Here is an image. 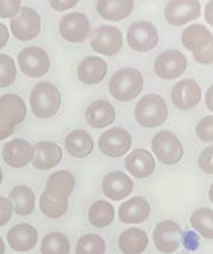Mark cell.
<instances>
[{
	"label": "cell",
	"mask_w": 213,
	"mask_h": 254,
	"mask_svg": "<svg viewBox=\"0 0 213 254\" xmlns=\"http://www.w3.org/2000/svg\"><path fill=\"white\" fill-rule=\"evenodd\" d=\"M181 41L185 48L194 53L195 61L201 64H211L213 62V39L206 26L191 25L184 30Z\"/></svg>",
	"instance_id": "obj_1"
},
{
	"label": "cell",
	"mask_w": 213,
	"mask_h": 254,
	"mask_svg": "<svg viewBox=\"0 0 213 254\" xmlns=\"http://www.w3.org/2000/svg\"><path fill=\"white\" fill-rule=\"evenodd\" d=\"M62 103L59 90L50 82H41L34 86L30 95L31 110L39 119H50L58 113Z\"/></svg>",
	"instance_id": "obj_2"
},
{
	"label": "cell",
	"mask_w": 213,
	"mask_h": 254,
	"mask_svg": "<svg viewBox=\"0 0 213 254\" xmlns=\"http://www.w3.org/2000/svg\"><path fill=\"white\" fill-rule=\"evenodd\" d=\"M168 114L165 100L158 94H148L143 96L134 109V118L137 123L148 128L163 125L168 118Z\"/></svg>",
	"instance_id": "obj_3"
},
{
	"label": "cell",
	"mask_w": 213,
	"mask_h": 254,
	"mask_svg": "<svg viewBox=\"0 0 213 254\" xmlns=\"http://www.w3.org/2000/svg\"><path fill=\"white\" fill-rule=\"evenodd\" d=\"M108 90L116 100H133L143 90V77L136 68H123L112 75Z\"/></svg>",
	"instance_id": "obj_4"
},
{
	"label": "cell",
	"mask_w": 213,
	"mask_h": 254,
	"mask_svg": "<svg viewBox=\"0 0 213 254\" xmlns=\"http://www.w3.org/2000/svg\"><path fill=\"white\" fill-rule=\"evenodd\" d=\"M26 105L21 96L5 94L0 98V141L14 133L15 126L26 118Z\"/></svg>",
	"instance_id": "obj_5"
},
{
	"label": "cell",
	"mask_w": 213,
	"mask_h": 254,
	"mask_svg": "<svg viewBox=\"0 0 213 254\" xmlns=\"http://www.w3.org/2000/svg\"><path fill=\"white\" fill-rule=\"evenodd\" d=\"M152 148L159 162L172 166L181 161L184 148L177 137L169 131H160L153 137Z\"/></svg>",
	"instance_id": "obj_6"
},
{
	"label": "cell",
	"mask_w": 213,
	"mask_h": 254,
	"mask_svg": "<svg viewBox=\"0 0 213 254\" xmlns=\"http://www.w3.org/2000/svg\"><path fill=\"white\" fill-rule=\"evenodd\" d=\"M11 32L20 41H30L39 36L41 31V17L39 12L30 6L20 9L19 14L10 21Z\"/></svg>",
	"instance_id": "obj_7"
},
{
	"label": "cell",
	"mask_w": 213,
	"mask_h": 254,
	"mask_svg": "<svg viewBox=\"0 0 213 254\" xmlns=\"http://www.w3.org/2000/svg\"><path fill=\"white\" fill-rule=\"evenodd\" d=\"M17 62L21 72L32 78L43 77L51 65L47 52L37 46L24 48L17 56Z\"/></svg>",
	"instance_id": "obj_8"
},
{
	"label": "cell",
	"mask_w": 213,
	"mask_h": 254,
	"mask_svg": "<svg viewBox=\"0 0 213 254\" xmlns=\"http://www.w3.org/2000/svg\"><path fill=\"white\" fill-rule=\"evenodd\" d=\"M132 146V137L127 129L113 127L99 138V148L105 156L117 158L125 156Z\"/></svg>",
	"instance_id": "obj_9"
},
{
	"label": "cell",
	"mask_w": 213,
	"mask_h": 254,
	"mask_svg": "<svg viewBox=\"0 0 213 254\" xmlns=\"http://www.w3.org/2000/svg\"><path fill=\"white\" fill-rule=\"evenodd\" d=\"M129 47L138 52L153 50L159 41V35L156 26L149 21H136L129 26L127 31Z\"/></svg>",
	"instance_id": "obj_10"
},
{
	"label": "cell",
	"mask_w": 213,
	"mask_h": 254,
	"mask_svg": "<svg viewBox=\"0 0 213 254\" xmlns=\"http://www.w3.org/2000/svg\"><path fill=\"white\" fill-rule=\"evenodd\" d=\"M122 34L115 26H104L94 30L91 35V47L104 56H115L122 48Z\"/></svg>",
	"instance_id": "obj_11"
},
{
	"label": "cell",
	"mask_w": 213,
	"mask_h": 254,
	"mask_svg": "<svg viewBox=\"0 0 213 254\" xmlns=\"http://www.w3.org/2000/svg\"><path fill=\"white\" fill-rule=\"evenodd\" d=\"M181 227L174 221H163L156 226L153 231V240L157 250L161 253H174L182 242Z\"/></svg>",
	"instance_id": "obj_12"
},
{
	"label": "cell",
	"mask_w": 213,
	"mask_h": 254,
	"mask_svg": "<svg viewBox=\"0 0 213 254\" xmlns=\"http://www.w3.org/2000/svg\"><path fill=\"white\" fill-rule=\"evenodd\" d=\"M186 67V57L177 50L165 51L154 62V72L161 79H176L184 74Z\"/></svg>",
	"instance_id": "obj_13"
},
{
	"label": "cell",
	"mask_w": 213,
	"mask_h": 254,
	"mask_svg": "<svg viewBox=\"0 0 213 254\" xmlns=\"http://www.w3.org/2000/svg\"><path fill=\"white\" fill-rule=\"evenodd\" d=\"M164 14L168 24L172 26H181L200 17L201 5L196 0H175L166 4Z\"/></svg>",
	"instance_id": "obj_14"
},
{
	"label": "cell",
	"mask_w": 213,
	"mask_h": 254,
	"mask_svg": "<svg viewBox=\"0 0 213 254\" xmlns=\"http://www.w3.org/2000/svg\"><path fill=\"white\" fill-rule=\"evenodd\" d=\"M90 21L82 12H72L62 17L59 22V32L64 40L69 42H83L90 35Z\"/></svg>",
	"instance_id": "obj_15"
},
{
	"label": "cell",
	"mask_w": 213,
	"mask_h": 254,
	"mask_svg": "<svg viewBox=\"0 0 213 254\" xmlns=\"http://www.w3.org/2000/svg\"><path fill=\"white\" fill-rule=\"evenodd\" d=\"M35 157L34 146L22 138H15L4 144L2 158L11 168H24Z\"/></svg>",
	"instance_id": "obj_16"
},
{
	"label": "cell",
	"mask_w": 213,
	"mask_h": 254,
	"mask_svg": "<svg viewBox=\"0 0 213 254\" xmlns=\"http://www.w3.org/2000/svg\"><path fill=\"white\" fill-rule=\"evenodd\" d=\"M201 88L192 79L180 80L174 85L171 91L172 103L180 110L194 109L201 100Z\"/></svg>",
	"instance_id": "obj_17"
},
{
	"label": "cell",
	"mask_w": 213,
	"mask_h": 254,
	"mask_svg": "<svg viewBox=\"0 0 213 254\" xmlns=\"http://www.w3.org/2000/svg\"><path fill=\"white\" fill-rule=\"evenodd\" d=\"M134 184L131 178L123 172H111L104 178L103 191L105 196L113 201H120L129 196L133 191Z\"/></svg>",
	"instance_id": "obj_18"
},
{
	"label": "cell",
	"mask_w": 213,
	"mask_h": 254,
	"mask_svg": "<svg viewBox=\"0 0 213 254\" xmlns=\"http://www.w3.org/2000/svg\"><path fill=\"white\" fill-rule=\"evenodd\" d=\"M75 187V178L68 170H58L50 175L45 192L54 200H68Z\"/></svg>",
	"instance_id": "obj_19"
},
{
	"label": "cell",
	"mask_w": 213,
	"mask_h": 254,
	"mask_svg": "<svg viewBox=\"0 0 213 254\" xmlns=\"http://www.w3.org/2000/svg\"><path fill=\"white\" fill-rule=\"evenodd\" d=\"M39 233L29 223H19L7 232V243L16 252H29L36 246Z\"/></svg>",
	"instance_id": "obj_20"
},
{
	"label": "cell",
	"mask_w": 213,
	"mask_h": 254,
	"mask_svg": "<svg viewBox=\"0 0 213 254\" xmlns=\"http://www.w3.org/2000/svg\"><path fill=\"white\" fill-rule=\"evenodd\" d=\"M125 167L129 174L138 179H144L153 174L156 169V159L147 149L138 148L126 157Z\"/></svg>",
	"instance_id": "obj_21"
},
{
	"label": "cell",
	"mask_w": 213,
	"mask_h": 254,
	"mask_svg": "<svg viewBox=\"0 0 213 254\" xmlns=\"http://www.w3.org/2000/svg\"><path fill=\"white\" fill-rule=\"evenodd\" d=\"M32 166L40 170H48L58 166L63 158L62 148L54 142L43 141L35 144Z\"/></svg>",
	"instance_id": "obj_22"
},
{
	"label": "cell",
	"mask_w": 213,
	"mask_h": 254,
	"mask_svg": "<svg viewBox=\"0 0 213 254\" xmlns=\"http://www.w3.org/2000/svg\"><path fill=\"white\" fill-rule=\"evenodd\" d=\"M116 119V110L112 104L106 100H95L88 106L85 120L94 128L110 126Z\"/></svg>",
	"instance_id": "obj_23"
},
{
	"label": "cell",
	"mask_w": 213,
	"mask_h": 254,
	"mask_svg": "<svg viewBox=\"0 0 213 254\" xmlns=\"http://www.w3.org/2000/svg\"><path fill=\"white\" fill-rule=\"evenodd\" d=\"M151 215V205L144 197L134 196L118 209V217L123 223H142Z\"/></svg>",
	"instance_id": "obj_24"
},
{
	"label": "cell",
	"mask_w": 213,
	"mask_h": 254,
	"mask_svg": "<svg viewBox=\"0 0 213 254\" xmlns=\"http://www.w3.org/2000/svg\"><path fill=\"white\" fill-rule=\"evenodd\" d=\"M107 73V64L100 57H86L78 65L77 74L80 82L84 84H98L104 80Z\"/></svg>",
	"instance_id": "obj_25"
},
{
	"label": "cell",
	"mask_w": 213,
	"mask_h": 254,
	"mask_svg": "<svg viewBox=\"0 0 213 254\" xmlns=\"http://www.w3.org/2000/svg\"><path fill=\"white\" fill-rule=\"evenodd\" d=\"M148 246V235L138 227L123 231L118 237V248L123 254H142Z\"/></svg>",
	"instance_id": "obj_26"
},
{
	"label": "cell",
	"mask_w": 213,
	"mask_h": 254,
	"mask_svg": "<svg viewBox=\"0 0 213 254\" xmlns=\"http://www.w3.org/2000/svg\"><path fill=\"white\" fill-rule=\"evenodd\" d=\"M134 7V1L132 0H101L96 4L99 15L103 19L110 20V21H120L126 19L132 14Z\"/></svg>",
	"instance_id": "obj_27"
},
{
	"label": "cell",
	"mask_w": 213,
	"mask_h": 254,
	"mask_svg": "<svg viewBox=\"0 0 213 254\" xmlns=\"http://www.w3.org/2000/svg\"><path fill=\"white\" fill-rule=\"evenodd\" d=\"M65 148L72 157L85 158L94 151V139L84 129H74L65 138Z\"/></svg>",
	"instance_id": "obj_28"
},
{
	"label": "cell",
	"mask_w": 213,
	"mask_h": 254,
	"mask_svg": "<svg viewBox=\"0 0 213 254\" xmlns=\"http://www.w3.org/2000/svg\"><path fill=\"white\" fill-rule=\"evenodd\" d=\"M9 199L12 204V209L20 216L31 215L35 210L34 190L26 185H17L10 191Z\"/></svg>",
	"instance_id": "obj_29"
},
{
	"label": "cell",
	"mask_w": 213,
	"mask_h": 254,
	"mask_svg": "<svg viewBox=\"0 0 213 254\" xmlns=\"http://www.w3.org/2000/svg\"><path fill=\"white\" fill-rule=\"evenodd\" d=\"M115 218V209L105 200H98L89 209V221L94 227L104 228L110 226Z\"/></svg>",
	"instance_id": "obj_30"
},
{
	"label": "cell",
	"mask_w": 213,
	"mask_h": 254,
	"mask_svg": "<svg viewBox=\"0 0 213 254\" xmlns=\"http://www.w3.org/2000/svg\"><path fill=\"white\" fill-rule=\"evenodd\" d=\"M70 245L68 238L60 232H51L42 240V254H69Z\"/></svg>",
	"instance_id": "obj_31"
},
{
	"label": "cell",
	"mask_w": 213,
	"mask_h": 254,
	"mask_svg": "<svg viewBox=\"0 0 213 254\" xmlns=\"http://www.w3.org/2000/svg\"><path fill=\"white\" fill-rule=\"evenodd\" d=\"M190 223L204 237L213 238V210L210 207H201L196 210L190 217Z\"/></svg>",
	"instance_id": "obj_32"
},
{
	"label": "cell",
	"mask_w": 213,
	"mask_h": 254,
	"mask_svg": "<svg viewBox=\"0 0 213 254\" xmlns=\"http://www.w3.org/2000/svg\"><path fill=\"white\" fill-rule=\"evenodd\" d=\"M106 245L99 235H84L78 240L75 253L77 254H105Z\"/></svg>",
	"instance_id": "obj_33"
},
{
	"label": "cell",
	"mask_w": 213,
	"mask_h": 254,
	"mask_svg": "<svg viewBox=\"0 0 213 254\" xmlns=\"http://www.w3.org/2000/svg\"><path fill=\"white\" fill-rule=\"evenodd\" d=\"M69 202L68 200H54L48 196L45 191L40 197V209L42 213L50 218H59L67 212Z\"/></svg>",
	"instance_id": "obj_34"
},
{
	"label": "cell",
	"mask_w": 213,
	"mask_h": 254,
	"mask_svg": "<svg viewBox=\"0 0 213 254\" xmlns=\"http://www.w3.org/2000/svg\"><path fill=\"white\" fill-rule=\"evenodd\" d=\"M16 67L10 56L0 55V88H6L15 82Z\"/></svg>",
	"instance_id": "obj_35"
},
{
	"label": "cell",
	"mask_w": 213,
	"mask_h": 254,
	"mask_svg": "<svg viewBox=\"0 0 213 254\" xmlns=\"http://www.w3.org/2000/svg\"><path fill=\"white\" fill-rule=\"evenodd\" d=\"M196 133L204 142L213 141V116H206L201 119L196 126Z\"/></svg>",
	"instance_id": "obj_36"
},
{
	"label": "cell",
	"mask_w": 213,
	"mask_h": 254,
	"mask_svg": "<svg viewBox=\"0 0 213 254\" xmlns=\"http://www.w3.org/2000/svg\"><path fill=\"white\" fill-rule=\"evenodd\" d=\"M21 9V2L19 0H0V17H15Z\"/></svg>",
	"instance_id": "obj_37"
},
{
	"label": "cell",
	"mask_w": 213,
	"mask_h": 254,
	"mask_svg": "<svg viewBox=\"0 0 213 254\" xmlns=\"http://www.w3.org/2000/svg\"><path fill=\"white\" fill-rule=\"evenodd\" d=\"M199 167L207 174L213 173V147L210 146L202 151L199 157Z\"/></svg>",
	"instance_id": "obj_38"
},
{
	"label": "cell",
	"mask_w": 213,
	"mask_h": 254,
	"mask_svg": "<svg viewBox=\"0 0 213 254\" xmlns=\"http://www.w3.org/2000/svg\"><path fill=\"white\" fill-rule=\"evenodd\" d=\"M12 216V204L10 199L0 196V227L5 226Z\"/></svg>",
	"instance_id": "obj_39"
},
{
	"label": "cell",
	"mask_w": 213,
	"mask_h": 254,
	"mask_svg": "<svg viewBox=\"0 0 213 254\" xmlns=\"http://www.w3.org/2000/svg\"><path fill=\"white\" fill-rule=\"evenodd\" d=\"M50 4L57 11H64V10L75 6L78 4V1L77 0H52Z\"/></svg>",
	"instance_id": "obj_40"
},
{
	"label": "cell",
	"mask_w": 213,
	"mask_h": 254,
	"mask_svg": "<svg viewBox=\"0 0 213 254\" xmlns=\"http://www.w3.org/2000/svg\"><path fill=\"white\" fill-rule=\"evenodd\" d=\"M182 241H184L185 248L190 251H195L197 247H199V238L195 235V232H187L182 236Z\"/></svg>",
	"instance_id": "obj_41"
},
{
	"label": "cell",
	"mask_w": 213,
	"mask_h": 254,
	"mask_svg": "<svg viewBox=\"0 0 213 254\" xmlns=\"http://www.w3.org/2000/svg\"><path fill=\"white\" fill-rule=\"evenodd\" d=\"M9 41V30L4 24L0 22V50Z\"/></svg>",
	"instance_id": "obj_42"
},
{
	"label": "cell",
	"mask_w": 213,
	"mask_h": 254,
	"mask_svg": "<svg viewBox=\"0 0 213 254\" xmlns=\"http://www.w3.org/2000/svg\"><path fill=\"white\" fill-rule=\"evenodd\" d=\"M212 90H213V88L211 86V88H210V90L207 91V95H206V104H207V108H209L210 110H213V104H212Z\"/></svg>",
	"instance_id": "obj_43"
},
{
	"label": "cell",
	"mask_w": 213,
	"mask_h": 254,
	"mask_svg": "<svg viewBox=\"0 0 213 254\" xmlns=\"http://www.w3.org/2000/svg\"><path fill=\"white\" fill-rule=\"evenodd\" d=\"M212 5H213V2L211 1L209 5H207V7H206V20L210 22V25L213 24V21H212Z\"/></svg>",
	"instance_id": "obj_44"
},
{
	"label": "cell",
	"mask_w": 213,
	"mask_h": 254,
	"mask_svg": "<svg viewBox=\"0 0 213 254\" xmlns=\"http://www.w3.org/2000/svg\"><path fill=\"white\" fill-rule=\"evenodd\" d=\"M5 253V245H4V241L2 238L0 237V254H4Z\"/></svg>",
	"instance_id": "obj_45"
},
{
	"label": "cell",
	"mask_w": 213,
	"mask_h": 254,
	"mask_svg": "<svg viewBox=\"0 0 213 254\" xmlns=\"http://www.w3.org/2000/svg\"><path fill=\"white\" fill-rule=\"evenodd\" d=\"M2 179H4V175H2V170H1V168H0V185H1Z\"/></svg>",
	"instance_id": "obj_46"
}]
</instances>
